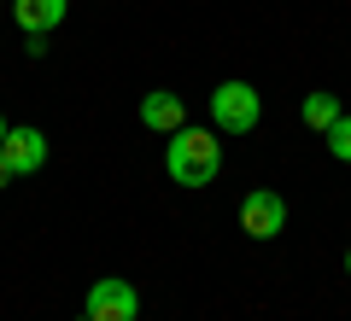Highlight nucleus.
Returning a JSON list of instances; mask_svg holds the SVG:
<instances>
[{"instance_id": "obj_12", "label": "nucleus", "mask_w": 351, "mask_h": 321, "mask_svg": "<svg viewBox=\"0 0 351 321\" xmlns=\"http://www.w3.org/2000/svg\"><path fill=\"white\" fill-rule=\"evenodd\" d=\"M346 274H351V251H346Z\"/></svg>"}, {"instance_id": "obj_1", "label": "nucleus", "mask_w": 351, "mask_h": 321, "mask_svg": "<svg viewBox=\"0 0 351 321\" xmlns=\"http://www.w3.org/2000/svg\"><path fill=\"white\" fill-rule=\"evenodd\" d=\"M164 170L176 187H211L223 170V140L211 129H176L170 146H164Z\"/></svg>"}, {"instance_id": "obj_6", "label": "nucleus", "mask_w": 351, "mask_h": 321, "mask_svg": "<svg viewBox=\"0 0 351 321\" xmlns=\"http://www.w3.org/2000/svg\"><path fill=\"white\" fill-rule=\"evenodd\" d=\"M141 123L158 129V135H176V129H188V105L176 94H147L141 99Z\"/></svg>"}, {"instance_id": "obj_5", "label": "nucleus", "mask_w": 351, "mask_h": 321, "mask_svg": "<svg viewBox=\"0 0 351 321\" xmlns=\"http://www.w3.org/2000/svg\"><path fill=\"white\" fill-rule=\"evenodd\" d=\"M0 158L12 164V175H36L41 164H47V135H41V129H6Z\"/></svg>"}, {"instance_id": "obj_7", "label": "nucleus", "mask_w": 351, "mask_h": 321, "mask_svg": "<svg viewBox=\"0 0 351 321\" xmlns=\"http://www.w3.org/2000/svg\"><path fill=\"white\" fill-rule=\"evenodd\" d=\"M12 18L24 36H47L64 24V0H12Z\"/></svg>"}, {"instance_id": "obj_10", "label": "nucleus", "mask_w": 351, "mask_h": 321, "mask_svg": "<svg viewBox=\"0 0 351 321\" xmlns=\"http://www.w3.org/2000/svg\"><path fill=\"white\" fill-rule=\"evenodd\" d=\"M6 181H12V164H6V158H0V187H6Z\"/></svg>"}, {"instance_id": "obj_9", "label": "nucleus", "mask_w": 351, "mask_h": 321, "mask_svg": "<svg viewBox=\"0 0 351 321\" xmlns=\"http://www.w3.org/2000/svg\"><path fill=\"white\" fill-rule=\"evenodd\" d=\"M328 152H334L339 164H351V117H339V123L328 129Z\"/></svg>"}, {"instance_id": "obj_2", "label": "nucleus", "mask_w": 351, "mask_h": 321, "mask_svg": "<svg viewBox=\"0 0 351 321\" xmlns=\"http://www.w3.org/2000/svg\"><path fill=\"white\" fill-rule=\"evenodd\" d=\"M211 117H217V129H223V135H252V129H258V117H263L258 88H252V82H217Z\"/></svg>"}, {"instance_id": "obj_4", "label": "nucleus", "mask_w": 351, "mask_h": 321, "mask_svg": "<svg viewBox=\"0 0 351 321\" xmlns=\"http://www.w3.org/2000/svg\"><path fill=\"white\" fill-rule=\"evenodd\" d=\"M141 316V292L129 281H94L88 286L82 321H135Z\"/></svg>"}, {"instance_id": "obj_3", "label": "nucleus", "mask_w": 351, "mask_h": 321, "mask_svg": "<svg viewBox=\"0 0 351 321\" xmlns=\"http://www.w3.org/2000/svg\"><path fill=\"white\" fill-rule=\"evenodd\" d=\"M281 228H287V198L269 193V187H252L240 198V234L246 240H276Z\"/></svg>"}, {"instance_id": "obj_11", "label": "nucleus", "mask_w": 351, "mask_h": 321, "mask_svg": "<svg viewBox=\"0 0 351 321\" xmlns=\"http://www.w3.org/2000/svg\"><path fill=\"white\" fill-rule=\"evenodd\" d=\"M0 140H6V117H0Z\"/></svg>"}, {"instance_id": "obj_8", "label": "nucleus", "mask_w": 351, "mask_h": 321, "mask_svg": "<svg viewBox=\"0 0 351 321\" xmlns=\"http://www.w3.org/2000/svg\"><path fill=\"white\" fill-rule=\"evenodd\" d=\"M299 117H304V129H316V135H328V129L339 123V94H304V105H299Z\"/></svg>"}]
</instances>
